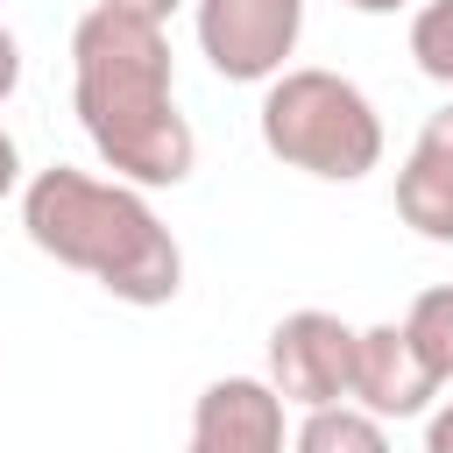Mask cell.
I'll use <instances>...</instances> for the list:
<instances>
[{
	"label": "cell",
	"mask_w": 453,
	"mask_h": 453,
	"mask_svg": "<svg viewBox=\"0 0 453 453\" xmlns=\"http://www.w3.org/2000/svg\"><path fill=\"white\" fill-rule=\"evenodd\" d=\"M92 7H113V14H134V21H156V28H170V14H177L184 0H92Z\"/></svg>",
	"instance_id": "7c38bea8"
},
{
	"label": "cell",
	"mask_w": 453,
	"mask_h": 453,
	"mask_svg": "<svg viewBox=\"0 0 453 453\" xmlns=\"http://www.w3.org/2000/svg\"><path fill=\"white\" fill-rule=\"evenodd\" d=\"M71 106L120 184L170 191L198 170V134L177 113V64L156 21L85 7L71 28Z\"/></svg>",
	"instance_id": "6da1fadb"
},
{
	"label": "cell",
	"mask_w": 453,
	"mask_h": 453,
	"mask_svg": "<svg viewBox=\"0 0 453 453\" xmlns=\"http://www.w3.org/2000/svg\"><path fill=\"white\" fill-rule=\"evenodd\" d=\"M396 219L439 248H453V106L425 113L403 170H396Z\"/></svg>",
	"instance_id": "ba28073f"
},
{
	"label": "cell",
	"mask_w": 453,
	"mask_h": 453,
	"mask_svg": "<svg viewBox=\"0 0 453 453\" xmlns=\"http://www.w3.org/2000/svg\"><path fill=\"white\" fill-rule=\"evenodd\" d=\"M354 333L340 311H283L269 326V368L262 382L290 403V411H319V403H347L354 389Z\"/></svg>",
	"instance_id": "5b68a950"
},
{
	"label": "cell",
	"mask_w": 453,
	"mask_h": 453,
	"mask_svg": "<svg viewBox=\"0 0 453 453\" xmlns=\"http://www.w3.org/2000/svg\"><path fill=\"white\" fill-rule=\"evenodd\" d=\"M425 453H453V396L425 411Z\"/></svg>",
	"instance_id": "5bb4252c"
},
{
	"label": "cell",
	"mask_w": 453,
	"mask_h": 453,
	"mask_svg": "<svg viewBox=\"0 0 453 453\" xmlns=\"http://www.w3.org/2000/svg\"><path fill=\"white\" fill-rule=\"evenodd\" d=\"M340 7H354V14H396V7H411V0H340Z\"/></svg>",
	"instance_id": "2e32d148"
},
{
	"label": "cell",
	"mask_w": 453,
	"mask_h": 453,
	"mask_svg": "<svg viewBox=\"0 0 453 453\" xmlns=\"http://www.w3.org/2000/svg\"><path fill=\"white\" fill-rule=\"evenodd\" d=\"M403 333L418 340L425 368H432L439 382H453V283L418 290V297H411V311H403Z\"/></svg>",
	"instance_id": "30bf717a"
},
{
	"label": "cell",
	"mask_w": 453,
	"mask_h": 453,
	"mask_svg": "<svg viewBox=\"0 0 453 453\" xmlns=\"http://www.w3.org/2000/svg\"><path fill=\"white\" fill-rule=\"evenodd\" d=\"M411 57H418L425 78L453 85V0H425L411 14Z\"/></svg>",
	"instance_id": "8fae6325"
},
{
	"label": "cell",
	"mask_w": 453,
	"mask_h": 453,
	"mask_svg": "<svg viewBox=\"0 0 453 453\" xmlns=\"http://www.w3.org/2000/svg\"><path fill=\"white\" fill-rule=\"evenodd\" d=\"M21 184H28V177H21V142L0 127V198H14Z\"/></svg>",
	"instance_id": "9a60e30c"
},
{
	"label": "cell",
	"mask_w": 453,
	"mask_h": 453,
	"mask_svg": "<svg viewBox=\"0 0 453 453\" xmlns=\"http://www.w3.org/2000/svg\"><path fill=\"white\" fill-rule=\"evenodd\" d=\"M14 85H21V42H14V28L0 21V106L14 99Z\"/></svg>",
	"instance_id": "4fadbf2b"
},
{
	"label": "cell",
	"mask_w": 453,
	"mask_h": 453,
	"mask_svg": "<svg viewBox=\"0 0 453 453\" xmlns=\"http://www.w3.org/2000/svg\"><path fill=\"white\" fill-rule=\"evenodd\" d=\"M21 234L50 262L92 276L106 297H120L134 311H156L184 290V248L142 184L50 163L21 184Z\"/></svg>",
	"instance_id": "7a4b0ae2"
},
{
	"label": "cell",
	"mask_w": 453,
	"mask_h": 453,
	"mask_svg": "<svg viewBox=\"0 0 453 453\" xmlns=\"http://www.w3.org/2000/svg\"><path fill=\"white\" fill-rule=\"evenodd\" d=\"M255 134L283 170H304V177H326V184H361L368 170H382V113H375V99L354 78L319 71V64L276 71L262 85Z\"/></svg>",
	"instance_id": "3957f363"
},
{
	"label": "cell",
	"mask_w": 453,
	"mask_h": 453,
	"mask_svg": "<svg viewBox=\"0 0 453 453\" xmlns=\"http://www.w3.org/2000/svg\"><path fill=\"white\" fill-rule=\"evenodd\" d=\"M283 396L262 382V375H219L198 389L191 403V439L184 453H290V432H283Z\"/></svg>",
	"instance_id": "52a82bcc"
},
{
	"label": "cell",
	"mask_w": 453,
	"mask_h": 453,
	"mask_svg": "<svg viewBox=\"0 0 453 453\" xmlns=\"http://www.w3.org/2000/svg\"><path fill=\"white\" fill-rule=\"evenodd\" d=\"M439 389L446 382L425 368V354L403 333V319H382V326L354 333V389H347V403H361L368 418L389 425V418H425Z\"/></svg>",
	"instance_id": "8992f818"
},
{
	"label": "cell",
	"mask_w": 453,
	"mask_h": 453,
	"mask_svg": "<svg viewBox=\"0 0 453 453\" xmlns=\"http://www.w3.org/2000/svg\"><path fill=\"white\" fill-rule=\"evenodd\" d=\"M198 57L226 85H269L290 71V50L304 35V0H191Z\"/></svg>",
	"instance_id": "277c9868"
},
{
	"label": "cell",
	"mask_w": 453,
	"mask_h": 453,
	"mask_svg": "<svg viewBox=\"0 0 453 453\" xmlns=\"http://www.w3.org/2000/svg\"><path fill=\"white\" fill-rule=\"evenodd\" d=\"M290 453H389V432L361 403H319V411L297 418Z\"/></svg>",
	"instance_id": "9c48e42d"
}]
</instances>
